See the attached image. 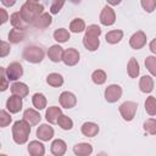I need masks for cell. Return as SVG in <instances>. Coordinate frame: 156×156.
Wrapping results in <instances>:
<instances>
[{
  "label": "cell",
  "instance_id": "6da1fadb",
  "mask_svg": "<svg viewBox=\"0 0 156 156\" xmlns=\"http://www.w3.org/2000/svg\"><path fill=\"white\" fill-rule=\"evenodd\" d=\"M43 10H44V6L41 4L33 1V0H28L21 6L20 13L28 24H33L35 20L44 13Z\"/></svg>",
  "mask_w": 156,
  "mask_h": 156
},
{
  "label": "cell",
  "instance_id": "7a4b0ae2",
  "mask_svg": "<svg viewBox=\"0 0 156 156\" xmlns=\"http://www.w3.org/2000/svg\"><path fill=\"white\" fill-rule=\"evenodd\" d=\"M101 34V28L98 24H90L85 29V34L83 38V45L85 46L87 50L89 51H95L98 50L100 45L99 37Z\"/></svg>",
  "mask_w": 156,
  "mask_h": 156
},
{
  "label": "cell",
  "instance_id": "3957f363",
  "mask_svg": "<svg viewBox=\"0 0 156 156\" xmlns=\"http://www.w3.org/2000/svg\"><path fill=\"white\" fill-rule=\"evenodd\" d=\"M30 133V124L28 122H26L24 119L21 121H16L13 123L12 127V138L13 141L18 145H22L24 143H27L28 136Z\"/></svg>",
  "mask_w": 156,
  "mask_h": 156
},
{
  "label": "cell",
  "instance_id": "277c9868",
  "mask_svg": "<svg viewBox=\"0 0 156 156\" xmlns=\"http://www.w3.org/2000/svg\"><path fill=\"white\" fill-rule=\"evenodd\" d=\"M23 58L30 63H39L44 58V50L37 45H29L23 50Z\"/></svg>",
  "mask_w": 156,
  "mask_h": 156
},
{
  "label": "cell",
  "instance_id": "5b68a950",
  "mask_svg": "<svg viewBox=\"0 0 156 156\" xmlns=\"http://www.w3.org/2000/svg\"><path fill=\"white\" fill-rule=\"evenodd\" d=\"M138 108V104L134 101H124L123 104L119 105V113L123 117L124 121H132L135 116Z\"/></svg>",
  "mask_w": 156,
  "mask_h": 156
},
{
  "label": "cell",
  "instance_id": "8992f818",
  "mask_svg": "<svg viewBox=\"0 0 156 156\" xmlns=\"http://www.w3.org/2000/svg\"><path fill=\"white\" fill-rule=\"evenodd\" d=\"M5 73L9 80H17L18 78L22 77L23 74V68L21 66V63L18 62H11L7 68H5Z\"/></svg>",
  "mask_w": 156,
  "mask_h": 156
},
{
  "label": "cell",
  "instance_id": "52a82bcc",
  "mask_svg": "<svg viewBox=\"0 0 156 156\" xmlns=\"http://www.w3.org/2000/svg\"><path fill=\"white\" fill-rule=\"evenodd\" d=\"M122 96V88L117 84H111L105 89V99L107 102H116Z\"/></svg>",
  "mask_w": 156,
  "mask_h": 156
},
{
  "label": "cell",
  "instance_id": "ba28073f",
  "mask_svg": "<svg viewBox=\"0 0 156 156\" xmlns=\"http://www.w3.org/2000/svg\"><path fill=\"white\" fill-rule=\"evenodd\" d=\"M100 22L104 26H112L116 22V13L112 7L106 5L102 9V11L100 13Z\"/></svg>",
  "mask_w": 156,
  "mask_h": 156
},
{
  "label": "cell",
  "instance_id": "9c48e42d",
  "mask_svg": "<svg viewBox=\"0 0 156 156\" xmlns=\"http://www.w3.org/2000/svg\"><path fill=\"white\" fill-rule=\"evenodd\" d=\"M145 44H146V35H145V33H144L143 30L135 32V33L130 37V39H129V45H130L133 49H135V50L141 49Z\"/></svg>",
  "mask_w": 156,
  "mask_h": 156
},
{
  "label": "cell",
  "instance_id": "30bf717a",
  "mask_svg": "<svg viewBox=\"0 0 156 156\" xmlns=\"http://www.w3.org/2000/svg\"><path fill=\"white\" fill-rule=\"evenodd\" d=\"M62 61L67 66H74V65H77L78 61H79V52H78V50H76L73 48L66 49L65 52H63Z\"/></svg>",
  "mask_w": 156,
  "mask_h": 156
},
{
  "label": "cell",
  "instance_id": "8fae6325",
  "mask_svg": "<svg viewBox=\"0 0 156 156\" xmlns=\"http://www.w3.org/2000/svg\"><path fill=\"white\" fill-rule=\"evenodd\" d=\"M58 101H60V104H61L62 107H65V108H72L77 104V98L71 91H63V93H61V95L58 98Z\"/></svg>",
  "mask_w": 156,
  "mask_h": 156
},
{
  "label": "cell",
  "instance_id": "7c38bea8",
  "mask_svg": "<svg viewBox=\"0 0 156 156\" xmlns=\"http://www.w3.org/2000/svg\"><path fill=\"white\" fill-rule=\"evenodd\" d=\"M6 108L11 113H17L22 110V99L20 96L12 95L6 100Z\"/></svg>",
  "mask_w": 156,
  "mask_h": 156
},
{
  "label": "cell",
  "instance_id": "4fadbf2b",
  "mask_svg": "<svg viewBox=\"0 0 156 156\" xmlns=\"http://www.w3.org/2000/svg\"><path fill=\"white\" fill-rule=\"evenodd\" d=\"M37 136L43 141H49L54 136V128L49 124H41L37 129Z\"/></svg>",
  "mask_w": 156,
  "mask_h": 156
},
{
  "label": "cell",
  "instance_id": "5bb4252c",
  "mask_svg": "<svg viewBox=\"0 0 156 156\" xmlns=\"http://www.w3.org/2000/svg\"><path fill=\"white\" fill-rule=\"evenodd\" d=\"M63 52H65V50L60 45H52L48 50V56L52 62H60V61H62Z\"/></svg>",
  "mask_w": 156,
  "mask_h": 156
},
{
  "label": "cell",
  "instance_id": "9a60e30c",
  "mask_svg": "<svg viewBox=\"0 0 156 156\" xmlns=\"http://www.w3.org/2000/svg\"><path fill=\"white\" fill-rule=\"evenodd\" d=\"M11 93L12 95H16V96H20L21 99L22 98H26L29 93V88L24 84V83H21V82H16L13 83L11 87Z\"/></svg>",
  "mask_w": 156,
  "mask_h": 156
},
{
  "label": "cell",
  "instance_id": "2e32d148",
  "mask_svg": "<svg viewBox=\"0 0 156 156\" xmlns=\"http://www.w3.org/2000/svg\"><path fill=\"white\" fill-rule=\"evenodd\" d=\"M10 22L13 26V28L20 29V30H26L27 27H28V23L22 18L20 12H13L10 17Z\"/></svg>",
  "mask_w": 156,
  "mask_h": 156
},
{
  "label": "cell",
  "instance_id": "e0dca14e",
  "mask_svg": "<svg viewBox=\"0 0 156 156\" xmlns=\"http://www.w3.org/2000/svg\"><path fill=\"white\" fill-rule=\"evenodd\" d=\"M23 119L26 122H28L30 126H35L40 122L41 117L39 115V112H37L33 108H27L24 112H23Z\"/></svg>",
  "mask_w": 156,
  "mask_h": 156
},
{
  "label": "cell",
  "instance_id": "ac0fdd59",
  "mask_svg": "<svg viewBox=\"0 0 156 156\" xmlns=\"http://www.w3.org/2000/svg\"><path fill=\"white\" fill-rule=\"evenodd\" d=\"M50 150H51V154L54 156H63L66 150H67V145H66V143L63 140L56 139V140L52 141Z\"/></svg>",
  "mask_w": 156,
  "mask_h": 156
},
{
  "label": "cell",
  "instance_id": "d6986e66",
  "mask_svg": "<svg viewBox=\"0 0 156 156\" xmlns=\"http://www.w3.org/2000/svg\"><path fill=\"white\" fill-rule=\"evenodd\" d=\"M28 152H29L30 156H44L45 147L38 140H32L28 144Z\"/></svg>",
  "mask_w": 156,
  "mask_h": 156
},
{
  "label": "cell",
  "instance_id": "ffe728a7",
  "mask_svg": "<svg viewBox=\"0 0 156 156\" xmlns=\"http://www.w3.org/2000/svg\"><path fill=\"white\" fill-rule=\"evenodd\" d=\"M80 130H82L83 135H85L88 138H93L99 133V126L93 122H85V123H83Z\"/></svg>",
  "mask_w": 156,
  "mask_h": 156
},
{
  "label": "cell",
  "instance_id": "44dd1931",
  "mask_svg": "<svg viewBox=\"0 0 156 156\" xmlns=\"http://www.w3.org/2000/svg\"><path fill=\"white\" fill-rule=\"evenodd\" d=\"M61 115H62V112H61V108H60V107H57V106H51V107H49V108L46 110V112H45V118H46V121H48L49 123L55 124V123H57L58 117H60Z\"/></svg>",
  "mask_w": 156,
  "mask_h": 156
},
{
  "label": "cell",
  "instance_id": "7402d4cb",
  "mask_svg": "<svg viewBox=\"0 0 156 156\" xmlns=\"http://www.w3.org/2000/svg\"><path fill=\"white\" fill-rule=\"evenodd\" d=\"M73 152L77 156H89L93 152V146L88 143H79L73 146Z\"/></svg>",
  "mask_w": 156,
  "mask_h": 156
},
{
  "label": "cell",
  "instance_id": "603a6c76",
  "mask_svg": "<svg viewBox=\"0 0 156 156\" xmlns=\"http://www.w3.org/2000/svg\"><path fill=\"white\" fill-rule=\"evenodd\" d=\"M52 22V18H51V15H49L48 12H44L41 16H39L35 22L32 24L37 28H40V29H44V28H48Z\"/></svg>",
  "mask_w": 156,
  "mask_h": 156
},
{
  "label": "cell",
  "instance_id": "cb8c5ba5",
  "mask_svg": "<svg viewBox=\"0 0 156 156\" xmlns=\"http://www.w3.org/2000/svg\"><path fill=\"white\" fill-rule=\"evenodd\" d=\"M139 88L143 93H151L154 89V79L150 76H143L139 82Z\"/></svg>",
  "mask_w": 156,
  "mask_h": 156
},
{
  "label": "cell",
  "instance_id": "d4e9b609",
  "mask_svg": "<svg viewBox=\"0 0 156 156\" xmlns=\"http://www.w3.org/2000/svg\"><path fill=\"white\" fill-rule=\"evenodd\" d=\"M123 38V32L121 29H115V30H111L108 32L106 35H105V39L107 43L110 44H117L121 41V39Z\"/></svg>",
  "mask_w": 156,
  "mask_h": 156
},
{
  "label": "cell",
  "instance_id": "484cf974",
  "mask_svg": "<svg viewBox=\"0 0 156 156\" xmlns=\"http://www.w3.org/2000/svg\"><path fill=\"white\" fill-rule=\"evenodd\" d=\"M127 72H128L130 78H136L139 76V72H140L139 63L134 57L129 58V62H128V66H127Z\"/></svg>",
  "mask_w": 156,
  "mask_h": 156
},
{
  "label": "cell",
  "instance_id": "4316f807",
  "mask_svg": "<svg viewBox=\"0 0 156 156\" xmlns=\"http://www.w3.org/2000/svg\"><path fill=\"white\" fill-rule=\"evenodd\" d=\"M24 37H26V32H24V30L16 29V28L11 29L10 33H9V40H10V43H12V44H17V43L22 41V40L24 39Z\"/></svg>",
  "mask_w": 156,
  "mask_h": 156
},
{
  "label": "cell",
  "instance_id": "83f0119b",
  "mask_svg": "<svg viewBox=\"0 0 156 156\" xmlns=\"http://www.w3.org/2000/svg\"><path fill=\"white\" fill-rule=\"evenodd\" d=\"M46 83H48L49 85H51V87L57 88V87H61V85L63 84V78H62V76L58 74V73H50V74L46 77Z\"/></svg>",
  "mask_w": 156,
  "mask_h": 156
},
{
  "label": "cell",
  "instance_id": "f1b7e54d",
  "mask_svg": "<svg viewBox=\"0 0 156 156\" xmlns=\"http://www.w3.org/2000/svg\"><path fill=\"white\" fill-rule=\"evenodd\" d=\"M32 102H33V106L38 110H43V108L46 107V98L40 93H37V94L33 95Z\"/></svg>",
  "mask_w": 156,
  "mask_h": 156
},
{
  "label": "cell",
  "instance_id": "f546056e",
  "mask_svg": "<svg viewBox=\"0 0 156 156\" xmlns=\"http://www.w3.org/2000/svg\"><path fill=\"white\" fill-rule=\"evenodd\" d=\"M69 29L73 33H80L85 29V22L82 18H74L71 23H69Z\"/></svg>",
  "mask_w": 156,
  "mask_h": 156
},
{
  "label": "cell",
  "instance_id": "4dcf8cb0",
  "mask_svg": "<svg viewBox=\"0 0 156 156\" xmlns=\"http://www.w3.org/2000/svg\"><path fill=\"white\" fill-rule=\"evenodd\" d=\"M54 39L58 43H65L69 39V33L65 28H58L54 32Z\"/></svg>",
  "mask_w": 156,
  "mask_h": 156
},
{
  "label": "cell",
  "instance_id": "1f68e13d",
  "mask_svg": "<svg viewBox=\"0 0 156 156\" xmlns=\"http://www.w3.org/2000/svg\"><path fill=\"white\" fill-rule=\"evenodd\" d=\"M145 111L150 116L156 115V98L155 96H149L145 101Z\"/></svg>",
  "mask_w": 156,
  "mask_h": 156
},
{
  "label": "cell",
  "instance_id": "d6a6232c",
  "mask_svg": "<svg viewBox=\"0 0 156 156\" xmlns=\"http://www.w3.org/2000/svg\"><path fill=\"white\" fill-rule=\"evenodd\" d=\"M91 79L95 84L98 85H101L106 82V73L102 71V69H96L91 73Z\"/></svg>",
  "mask_w": 156,
  "mask_h": 156
},
{
  "label": "cell",
  "instance_id": "836d02e7",
  "mask_svg": "<svg viewBox=\"0 0 156 156\" xmlns=\"http://www.w3.org/2000/svg\"><path fill=\"white\" fill-rule=\"evenodd\" d=\"M57 124H58L62 129H65V130H69V129H72V127H73V121H72L68 116H66V115H61V116L58 117Z\"/></svg>",
  "mask_w": 156,
  "mask_h": 156
},
{
  "label": "cell",
  "instance_id": "e575fe53",
  "mask_svg": "<svg viewBox=\"0 0 156 156\" xmlns=\"http://www.w3.org/2000/svg\"><path fill=\"white\" fill-rule=\"evenodd\" d=\"M144 130L150 135H156V119L149 118L144 122Z\"/></svg>",
  "mask_w": 156,
  "mask_h": 156
},
{
  "label": "cell",
  "instance_id": "d590c367",
  "mask_svg": "<svg viewBox=\"0 0 156 156\" xmlns=\"http://www.w3.org/2000/svg\"><path fill=\"white\" fill-rule=\"evenodd\" d=\"M145 67L152 76L156 77V57L155 56H147L145 58Z\"/></svg>",
  "mask_w": 156,
  "mask_h": 156
},
{
  "label": "cell",
  "instance_id": "8d00e7d4",
  "mask_svg": "<svg viewBox=\"0 0 156 156\" xmlns=\"http://www.w3.org/2000/svg\"><path fill=\"white\" fill-rule=\"evenodd\" d=\"M12 121V117L10 116V113H7L5 110H1L0 111V126L4 128L6 126H9Z\"/></svg>",
  "mask_w": 156,
  "mask_h": 156
},
{
  "label": "cell",
  "instance_id": "74e56055",
  "mask_svg": "<svg viewBox=\"0 0 156 156\" xmlns=\"http://www.w3.org/2000/svg\"><path fill=\"white\" fill-rule=\"evenodd\" d=\"M140 4L143 6V9L149 13L152 12L155 10V7H156V0H141Z\"/></svg>",
  "mask_w": 156,
  "mask_h": 156
},
{
  "label": "cell",
  "instance_id": "f35d334b",
  "mask_svg": "<svg viewBox=\"0 0 156 156\" xmlns=\"http://www.w3.org/2000/svg\"><path fill=\"white\" fill-rule=\"evenodd\" d=\"M63 5H65L63 1H54V2L51 4V6H50V12H51L52 15L58 13V11L62 9Z\"/></svg>",
  "mask_w": 156,
  "mask_h": 156
},
{
  "label": "cell",
  "instance_id": "ab89813d",
  "mask_svg": "<svg viewBox=\"0 0 156 156\" xmlns=\"http://www.w3.org/2000/svg\"><path fill=\"white\" fill-rule=\"evenodd\" d=\"M0 72H1V85H0V90H1V91H5V90L7 89V80H9V79H7V77H6L5 68L1 67Z\"/></svg>",
  "mask_w": 156,
  "mask_h": 156
},
{
  "label": "cell",
  "instance_id": "60d3db41",
  "mask_svg": "<svg viewBox=\"0 0 156 156\" xmlns=\"http://www.w3.org/2000/svg\"><path fill=\"white\" fill-rule=\"evenodd\" d=\"M10 50H11L10 44L6 43V41H1V51H0V56H1V57H5V56L10 52Z\"/></svg>",
  "mask_w": 156,
  "mask_h": 156
},
{
  "label": "cell",
  "instance_id": "b9f144b4",
  "mask_svg": "<svg viewBox=\"0 0 156 156\" xmlns=\"http://www.w3.org/2000/svg\"><path fill=\"white\" fill-rule=\"evenodd\" d=\"M0 15H1V21H0V23L2 24V23H5L7 20H9V17H7V12H6V10L5 9H0Z\"/></svg>",
  "mask_w": 156,
  "mask_h": 156
},
{
  "label": "cell",
  "instance_id": "7bdbcfd3",
  "mask_svg": "<svg viewBox=\"0 0 156 156\" xmlns=\"http://www.w3.org/2000/svg\"><path fill=\"white\" fill-rule=\"evenodd\" d=\"M149 48H150V50H151V52H154V54H156V39H154V40H151V43H150V45H149Z\"/></svg>",
  "mask_w": 156,
  "mask_h": 156
},
{
  "label": "cell",
  "instance_id": "ee69618b",
  "mask_svg": "<svg viewBox=\"0 0 156 156\" xmlns=\"http://www.w3.org/2000/svg\"><path fill=\"white\" fill-rule=\"evenodd\" d=\"M4 5H6V6H12L13 4H15V1H6V0H2L1 1Z\"/></svg>",
  "mask_w": 156,
  "mask_h": 156
},
{
  "label": "cell",
  "instance_id": "f6af8a7d",
  "mask_svg": "<svg viewBox=\"0 0 156 156\" xmlns=\"http://www.w3.org/2000/svg\"><path fill=\"white\" fill-rule=\"evenodd\" d=\"M96 156H107V154L106 152H99Z\"/></svg>",
  "mask_w": 156,
  "mask_h": 156
},
{
  "label": "cell",
  "instance_id": "bcb514c9",
  "mask_svg": "<svg viewBox=\"0 0 156 156\" xmlns=\"http://www.w3.org/2000/svg\"><path fill=\"white\" fill-rule=\"evenodd\" d=\"M0 156H6V155H5V154H1V155H0Z\"/></svg>",
  "mask_w": 156,
  "mask_h": 156
}]
</instances>
